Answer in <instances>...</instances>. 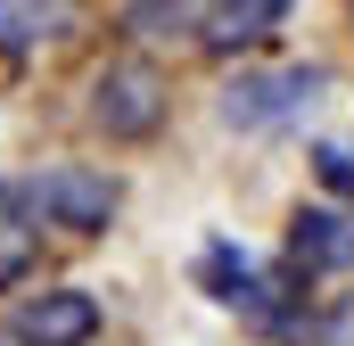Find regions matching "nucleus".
Masks as SVG:
<instances>
[{
    "label": "nucleus",
    "instance_id": "9",
    "mask_svg": "<svg viewBox=\"0 0 354 346\" xmlns=\"http://www.w3.org/2000/svg\"><path fill=\"white\" fill-rule=\"evenodd\" d=\"M33 248H41V239H33V223H17V215H0V289L33 272Z\"/></svg>",
    "mask_w": 354,
    "mask_h": 346
},
{
    "label": "nucleus",
    "instance_id": "4",
    "mask_svg": "<svg viewBox=\"0 0 354 346\" xmlns=\"http://www.w3.org/2000/svg\"><path fill=\"white\" fill-rule=\"evenodd\" d=\"M8 338L17 346H91L99 338V297L91 289H41V297L17 305Z\"/></svg>",
    "mask_w": 354,
    "mask_h": 346
},
{
    "label": "nucleus",
    "instance_id": "7",
    "mask_svg": "<svg viewBox=\"0 0 354 346\" xmlns=\"http://www.w3.org/2000/svg\"><path fill=\"white\" fill-rule=\"evenodd\" d=\"M354 256V223L338 206H297V231H288V264L313 280V272H330V264Z\"/></svg>",
    "mask_w": 354,
    "mask_h": 346
},
{
    "label": "nucleus",
    "instance_id": "3",
    "mask_svg": "<svg viewBox=\"0 0 354 346\" xmlns=\"http://www.w3.org/2000/svg\"><path fill=\"white\" fill-rule=\"evenodd\" d=\"M25 206L41 215V223H58V231H107L115 223V206H124V190H115V173H91V165H50L25 181Z\"/></svg>",
    "mask_w": 354,
    "mask_h": 346
},
{
    "label": "nucleus",
    "instance_id": "10",
    "mask_svg": "<svg viewBox=\"0 0 354 346\" xmlns=\"http://www.w3.org/2000/svg\"><path fill=\"white\" fill-rule=\"evenodd\" d=\"M313 173H322L330 198H354V149L346 140H322V149H313Z\"/></svg>",
    "mask_w": 354,
    "mask_h": 346
},
{
    "label": "nucleus",
    "instance_id": "5",
    "mask_svg": "<svg viewBox=\"0 0 354 346\" xmlns=\"http://www.w3.org/2000/svg\"><path fill=\"white\" fill-rule=\"evenodd\" d=\"M83 33V0H0V58H33Z\"/></svg>",
    "mask_w": 354,
    "mask_h": 346
},
{
    "label": "nucleus",
    "instance_id": "1",
    "mask_svg": "<svg viewBox=\"0 0 354 346\" xmlns=\"http://www.w3.org/2000/svg\"><path fill=\"white\" fill-rule=\"evenodd\" d=\"M91 124H99L107 140H149V132L165 124V75H157L149 58L99 66V75H91Z\"/></svg>",
    "mask_w": 354,
    "mask_h": 346
},
{
    "label": "nucleus",
    "instance_id": "8",
    "mask_svg": "<svg viewBox=\"0 0 354 346\" xmlns=\"http://www.w3.org/2000/svg\"><path fill=\"white\" fill-rule=\"evenodd\" d=\"M206 8H214V0H132V8H124V25H132L140 42H165V33H198V25H206Z\"/></svg>",
    "mask_w": 354,
    "mask_h": 346
},
{
    "label": "nucleus",
    "instance_id": "6",
    "mask_svg": "<svg viewBox=\"0 0 354 346\" xmlns=\"http://www.w3.org/2000/svg\"><path fill=\"white\" fill-rule=\"evenodd\" d=\"M280 17H288V0H214L206 25H198V50H214V58L264 50L272 33H280Z\"/></svg>",
    "mask_w": 354,
    "mask_h": 346
},
{
    "label": "nucleus",
    "instance_id": "2",
    "mask_svg": "<svg viewBox=\"0 0 354 346\" xmlns=\"http://www.w3.org/2000/svg\"><path fill=\"white\" fill-rule=\"evenodd\" d=\"M322 91H330L322 66H272V75H239L214 107H223V124H239V132H272V124H297Z\"/></svg>",
    "mask_w": 354,
    "mask_h": 346
}]
</instances>
